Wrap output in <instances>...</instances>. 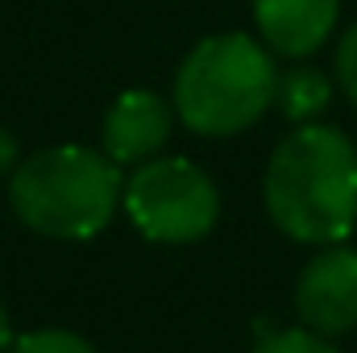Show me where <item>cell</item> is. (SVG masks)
Masks as SVG:
<instances>
[{
  "mask_svg": "<svg viewBox=\"0 0 357 353\" xmlns=\"http://www.w3.org/2000/svg\"><path fill=\"white\" fill-rule=\"evenodd\" d=\"M295 316L324 337H345L357 329V250L345 241L320 246L295 278Z\"/></svg>",
  "mask_w": 357,
  "mask_h": 353,
  "instance_id": "5",
  "label": "cell"
},
{
  "mask_svg": "<svg viewBox=\"0 0 357 353\" xmlns=\"http://www.w3.org/2000/svg\"><path fill=\"white\" fill-rule=\"evenodd\" d=\"M274 50L250 33H212L195 42L175 71V117L199 137H233L258 125L274 104Z\"/></svg>",
  "mask_w": 357,
  "mask_h": 353,
  "instance_id": "3",
  "label": "cell"
},
{
  "mask_svg": "<svg viewBox=\"0 0 357 353\" xmlns=\"http://www.w3.org/2000/svg\"><path fill=\"white\" fill-rule=\"evenodd\" d=\"M171 129H175V104H167L150 88H133L121 91L104 112L100 146L116 167H137L162 154V146L171 142Z\"/></svg>",
  "mask_w": 357,
  "mask_h": 353,
  "instance_id": "6",
  "label": "cell"
},
{
  "mask_svg": "<svg viewBox=\"0 0 357 353\" xmlns=\"http://www.w3.org/2000/svg\"><path fill=\"white\" fill-rule=\"evenodd\" d=\"M13 345V320H8V312H4V303H0V353Z\"/></svg>",
  "mask_w": 357,
  "mask_h": 353,
  "instance_id": "13",
  "label": "cell"
},
{
  "mask_svg": "<svg viewBox=\"0 0 357 353\" xmlns=\"http://www.w3.org/2000/svg\"><path fill=\"white\" fill-rule=\"evenodd\" d=\"M262 204L299 246H337L357 225V146L337 125H295L270 154Z\"/></svg>",
  "mask_w": 357,
  "mask_h": 353,
  "instance_id": "1",
  "label": "cell"
},
{
  "mask_svg": "<svg viewBox=\"0 0 357 353\" xmlns=\"http://www.w3.org/2000/svg\"><path fill=\"white\" fill-rule=\"evenodd\" d=\"M8 353H100V350L71 329H33V333L13 337Z\"/></svg>",
  "mask_w": 357,
  "mask_h": 353,
  "instance_id": "10",
  "label": "cell"
},
{
  "mask_svg": "<svg viewBox=\"0 0 357 353\" xmlns=\"http://www.w3.org/2000/svg\"><path fill=\"white\" fill-rule=\"evenodd\" d=\"M341 17V0H254V25L274 54L307 59L316 54Z\"/></svg>",
  "mask_w": 357,
  "mask_h": 353,
  "instance_id": "7",
  "label": "cell"
},
{
  "mask_svg": "<svg viewBox=\"0 0 357 353\" xmlns=\"http://www.w3.org/2000/svg\"><path fill=\"white\" fill-rule=\"evenodd\" d=\"M333 75H337V88L345 91V100L357 108V21L341 33V42H337Z\"/></svg>",
  "mask_w": 357,
  "mask_h": 353,
  "instance_id": "11",
  "label": "cell"
},
{
  "mask_svg": "<svg viewBox=\"0 0 357 353\" xmlns=\"http://www.w3.org/2000/svg\"><path fill=\"white\" fill-rule=\"evenodd\" d=\"M328 104H333V80L324 71H316V67H291L287 75H278L274 108L291 125H307V121L324 117Z\"/></svg>",
  "mask_w": 357,
  "mask_h": 353,
  "instance_id": "8",
  "label": "cell"
},
{
  "mask_svg": "<svg viewBox=\"0 0 357 353\" xmlns=\"http://www.w3.org/2000/svg\"><path fill=\"white\" fill-rule=\"evenodd\" d=\"M125 175L91 146H46L8 175V204L17 220L50 241H88L104 233L121 208Z\"/></svg>",
  "mask_w": 357,
  "mask_h": 353,
  "instance_id": "2",
  "label": "cell"
},
{
  "mask_svg": "<svg viewBox=\"0 0 357 353\" xmlns=\"http://www.w3.org/2000/svg\"><path fill=\"white\" fill-rule=\"evenodd\" d=\"M17 163H21V146L8 129H0V175H13Z\"/></svg>",
  "mask_w": 357,
  "mask_h": 353,
  "instance_id": "12",
  "label": "cell"
},
{
  "mask_svg": "<svg viewBox=\"0 0 357 353\" xmlns=\"http://www.w3.org/2000/svg\"><path fill=\"white\" fill-rule=\"evenodd\" d=\"M121 208L133 229L158 246H191L204 241L220 220V191L204 167L191 158H150L137 163L125 179Z\"/></svg>",
  "mask_w": 357,
  "mask_h": 353,
  "instance_id": "4",
  "label": "cell"
},
{
  "mask_svg": "<svg viewBox=\"0 0 357 353\" xmlns=\"http://www.w3.org/2000/svg\"><path fill=\"white\" fill-rule=\"evenodd\" d=\"M250 353H341V350L333 345V337L312 333L307 324H299V329H274V333H262Z\"/></svg>",
  "mask_w": 357,
  "mask_h": 353,
  "instance_id": "9",
  "label": "cell"
}]
</instances>
